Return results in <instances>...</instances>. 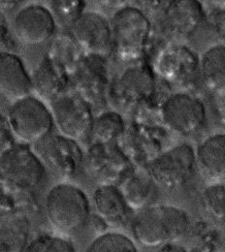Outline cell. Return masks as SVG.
<instances>
[{"label":"cell","mask_w":225,"mask_h":252,"mask_svg":"<svg viewBox=\"0 0 225 252\" xmlns=\"http://www.w3.org/2000/svg\"><path fill=\"white\" fill-rule=\"evenodd\" d=\"M191 226L189 214L178 207L153 204L142 210L131 222L134 239L149 248L162 247L181 240Z\"/></svg>","instance_id":"6da1fadb"},{"label":"cell","mask_w":225,"mask_h":252,"mask_svg":"<svg viewBox=\"0 0 225 252\" xmlns=\"http://www.w3.org/2000/svg\"><path fill=\"white\" fill-rule=\"evenodd\" d=\"M113 50L123 60L138 59L144 52L151 34V22L134 6H123L110 20Z\"/></svg>","instance_id":"7a4b0ae2"},{"label":"cell","mask_w":225,"mask_h":252,"mask_svg":"<svg viewBox=\"0 0 225 252\" xmlns=\"http://www.w3.org/2000/svg\"><path fill=\"white\" fill-rule=\"evenodd\" d=\"M50 223L58 230L71 233L80 230L89 220L90 201L82 189L61 184L50 190L46 200Z\"/></svg>","instance_id":"3957f363"},{"label":"cell","mask_w":225,"mask_h":252,"mask_svg":"<svg viewBox=\"0 0 225 252\" xmlns=\"http://www.w3.org/2000/svg\"><path fill=\"white\" fill-rule=\"evenodd\" d=\"M8 122L19 139L33 144L49 135L55 125L52 111L42 100L31 94L15 100L9 110Z\"/></svg>","instance_id":"277c9868"},{"label":"cell","mask_w":225,"mask_h":252,"mask_svg":"<svg viewBox=\"0 0 225 252\" xmlns=\"http://www.w3.org/2000/svg\"><path fill=\"white\" fill-rule=\"evenodd\" d=\"M197 168L193 146L180 144L161 153L148 164V174L158 186L175 189L184 187L193 179Z\"/></svg>","instance_id":"5b68a950"},{"label":"cell","mask_w":225,"mask_h":252,"mask_svg":"<svg viewBox=\"0 0 225 252\" xmlns=\"http://www.w3.org/2000/svg\"><path fill=\"white\" fill-rule=\"evenodd\" d=\"M33 152L42 161L45 168L55 176L69 179L74 177L82 163L83 152L76 140L64 135L51 133L34 143Z\"/></svg>","instance_id":"8992f818"},{"label":"cell","mask_w":225,"mask_h":252,"mask_svg":"<svg viewBox=\"0 0 225 252\" xmlns=\"http://www.w3.org/2000/svg\"><path fill=\"white\" fill-rule=\"evenodd\" d=\"M55 125L68 138L83 140L91 134L94 115L91 103L79 93H64L51 103Z\"/></svg>","instance_id":"52a82bcc"},{"label":"cell","mask_w":225,"mask_h":252,"mask_svg":"<svg viewBox=\"0 0 225 252\" xmlns=\"http://www.w3.org/2000/svg\"><path fill=\"white\" fill-rule=\"evenodd\" d=\"M42 161L29 147L18 145L6 150L0 157V175L16 190H31L42 181L45 173Z\"/></svg>","instance_id":"ba28073f"},{"label":"cell","mask_w":225,"mask_h":252,"mask_svg":"<svg viewBox=\"0 0 225 252\" xmlns=\"http://www.w3.org/2000/svg\"><path fill=\"white\" fill-rule=\"evenodd\" d=\"M161 113L164 125L184 136L197 133L206 122L203 101L188 93H177L167 97L161 106Z\"/></svg>","instance_id":"9c48e42d"},{"label":"cell","mask_w":225,"mask_h":252,"mask_svg":"<svg viewBox=\"0 0 225 252\" xmlns=\"http://www.w3.org/2000/svg\"><path fill=\"white\" fill-rule=\"evenodd\" d=\"M156 77L144 64L127 68L109 89L113 102L120 108L131 110L151 101L156 93Z\"/></svg>","instance_id":"30bf717a"},{"label":"cell","mask_w":225,"mask_h":252,"mask_svg":"<svg viewBox=\"0 0 225 252\" xmlns=\"http://www.w3.org/2000/svg\"><path fill=\"white\" fill-rule=\"evenodd\" d=\"M71 36L86 54L106 58L113 51L110 21L96 11H84L70 26Z\"/></svg>","instance_id":"8fae6325"},{"label":"cell","mask_w":225,"mask_h":252,"mask_svg":"<svg viewBox=\"0 0 225 252\" xmlns=\"http://www.w3.org/2000/svg\"><path fill=\"white\" fill-rule=\"evenodd\" d=\"M155 72L172 86H190L198 76L200 77L199 57L185 45L171 44L158 56Z\"/></svg>","instance_id":"7c38bea8"},{"label":"cell","mask_w":225,"mask_h":252,"mask_svg":"<svg viewBox=\"0 0 225 252\" xmlns=\"http://www.w3.org/2000/svg\"><path fill=\"white\" fill-rule=\"evenodd\" d=\"M90 171L103 185L121 184L133 171L126 155L113 143H96L87 157Z\"/></svg>","instance_id":"4fadbf2b"},{"label":"cell","mask_w":225,"mask_h":252,"mask_svg":"<svg viewBox=\"0 0 225 252\" xmlns=\"http://www.w3.org/2000/svg\"><path fill=\"white\" fill-rule=\"evenodd\" d=\"M77 93L90 103L101 100L109 92V73L105 58L86 54L77 63L71 76Z\"/></svg>","instance_id":"5bb4252c"},{"label":"cell","mask_w":225,"mask_h":252,"mask_svg":"<svg viewBox=\"0 0 225 252\" xmlns=\"http://www.w3.org/2000/svg\"><path fill=\"white\" fill-rule=\"evenodd\" d=\"M14 32L25 44H41L56 32L57 22L53 11L42 4H29L14 18Z\"/></svg>","instance_id":"9a60e30c"},{"label":"cell","mask_w":225,"mask_h":252,"mask_svg":"<svg viewBox=\"0 0 225 252\" xmlns=\"http://www.w3.org/2000/svg\"><path fill=\"white\" fill-rule=\"evenodd\" d=\"M32 80L23 61L15 54L0 52V95L17 100L31 94Z\"/></svg>","instance_id":"2e32d148"},{"label":"cell","mask_w":225,"mask_h":252,"mask_svg":"<svg viewBox=\"0 0 225 252\" xmlns=\"http://www.w3.org/2000/svg\"><path fill=\"white\" fill-rule=\"evenodd\" d=\"M204 11L198 0H173L164 14V26L172 36L189 37L200 26Z\"/></svg>","instance_id":"e0dca14e"},{"label":"cell","mask_w":225,"mask_h":252,"mask_svg":"<svg viewBox=\"0 0 225 252\" xmlns=\"http://www.w3.org/2000/svg\"><path fill=\"white\" fill-rule=\"evenodd\" d=\"M196 163L201 174L213 183L225 180V133L206 138L196 150Z\"/></svg>","instance_id":"ac0fdd59"},{"label":"cell","mask_w":225,"mask_h":252,"mask_svg":"<svg viewBox=\"0 0 225 252\" xmlns=\"http://www.w3.org/2000/svg\"><path fill=\"white\" fill-rule=\"evenodd\" d=\"M32 80V88L39 95L52 101L67 92L71 78L63 63L47 57L34 71Z\"/></svg>","instance_id":"d6986e66"},{"label":"cell","mask_w":225,"mask_h":252,"mask_svg":"<svg viewBox=\"0 0 225 252\" xmlns=\"http://www.w3.org/2000/svg\"><path fill=\"white\" fill-rule=\"evenodd\" d=\"M97 215L109 225L120 226L129 220L132 210L121 189L116 185H102L94 193Z\"/></svg>","instance_id":"ffe728a7"},{"label":"cell","mask_w":225,"mask_h":252,"mask_svg":"<svg viewBox=\"0 0 225 252\" xmlns=\"http://www.w3.org/2000/svg\"><path fill=\"white\" fill-rule=\"evenodd\" d=\"M199 75L204 86L217 96L225 94V45L212 46L199 58Z\"/></svg>","instance_id":"44dd1931"},{"label":"cell","mask_w":225,"mask_h":252,"mask_svg":"<svg viewBox=\"0 0 225 252\" xmlns=\"http://www.w3.org/2000/svg\"><path fill=\"white\" fill-rule=\"evenodd\" d=\"M121 190L132 210H142L158 200V185L148 172L132 171L121 183Z\"/></svg>","instance_id":"7402d4cb"},{"label":"cell","mask_w":225,"mask_h":252,"mask_svg":"<svg viewBox=\"0 0 225 252\" xmlns=\"http://www.w3.org/2000/svg\"><path fill=\"white\" fill-rule=\"evenodd\" d=\"M123 117L114 111L104 112L94 120L92 132L98 143H113L125 132Z\"/></svg>","instance_id":"603a6c76"},{"label":"cell","mask_w":225,"mask_h":252,"mask_svg":"<svg viewBox=\"0 0 225 252\" xmlns=\"http://www.w3.org/2000/svg\"><path fill=\"white\" fill-rule=\"evenodd\" d=\"M201 205L204 212L219 223H225V184L214 183L202 192Z\"/></svg>","instance_id":"cb8c5ba5"},{"label":"cell","mask_w":225,"mask_h":252,"mask_svg":"<svg viewBox=\"0 0 225 252\" xmlns=\"http://www.w3.org/2000/svg\"><path fill=\"white\" fill-rule=\"evenodd\" d=\"M138 251L134 242L127 235L108 232L101 234L88 247L90 252H136Z\"/></svg>","instance_id":"d4e9b609"},{"label":"cell","mask_w":225,"mask_h":252,"mask_svg":"<svg viewBox=\"0 0 225 252\" xmlns=\"http://www.w3.org/2000/svg\"><path fill=\"white\" fill-rule=\"evenodd\" d=\"M26 251L30 252H74L75 248L67 239L44 235L33 240Z\"/></svg>","instance_id":"484cf974"},{"label":"cell","mask_w":225,"mask_h":252,"mask_svg":"<svg viewBox=\"0 0 225 252\" xmlns=\"http://www.w3.org/2000/svg\"><path fill=\"white\" fill-rule=\"evenodd\" d=\"M54 15L60 17L64 23L70 26L76 18L83 13L85 0H52Z\"/></svg>","instance_id":"4316f807"},{"label":"cell","mask_w":225,"mask_h":252,"mask_svg":"<svg viewBox=\"0 0 225 252\" xmlns=\"http://www.w3.org/2000/svg\"><path fill=\"white\" fill-rule=\"evenodd\" d=\"M96 6L107 10H118L119 8L125 6L127 0H91Z\"/></svg>","instance_id":"83f0119b"},{"label":"cell","mask_w":225,"mask_h":252,"mask_svg":"<svg viewBox=\"0 0 225 252\" xmlns=\"http://www.w3.org/2000/svg\"><path fill=\"white\" fill-rule=\"evenodd\" d=\"M23 0H0V12H9L17 8Z\"/></svg>","instance_id":"f1b7e54d"},{"label":"cell","mask_w":225,"mask_h":252,"mask_svg":"<svg viewBox=\"0 0 225 252\" xmlns=\"http://www.w3.org/2000/svg\"><path fill=\"white\" fill-rule=\"evenodd\" d=\"M217 111L220 120L225 125V94L218 96Z\"/></svg>","instance_id":"f546056e"}]
</instances>
